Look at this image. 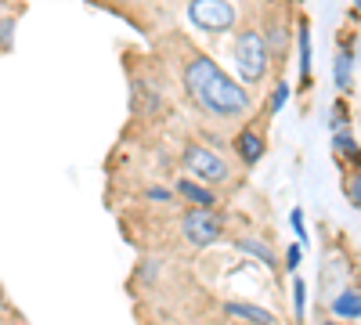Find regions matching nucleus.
Here are the masks:
<instances>
[{"instance_id": "nucleus-1", "label": "nucleus", "mask_w": 361, "mask_h": 325, "mask_svg": "<svg viewBox=\"0 0 361 325\" xmlns=\"http://www.w3.org/2000/svg\"><path fill=\"white\" fill-rule=\"evenodd\" d=\"M180 83H185L192 105L214 123H238L253 112V94L231 73H224L209 54L185 51V58H180Z\"/></svg>"}, {"instance_id": "nucleus-2", "label": "nucleus", "mask_w": 361, "mask_h": 325, "mask_svg": "<svg viewBox=\"0 0 361 325\" xmlns=\"http://www.w3.org/2000/svg\"><path fill=\"white\" fill-rule=\"evenodd\" d=\"M231 62H235V73H238V83L246 87H260L271 73V51L264 44V33L257 22H246L238 25L235 33V44H231Z\"/></svg>"}, {"instance_id": "nucleus-3", "label": "nucleus", "mask_w": 361, "mask_h": 325, "mask_svg": "<svg viewBox=\"0 0 361 325\" xmlns=\"http://www.w3.org/2000/svg\"><path fill=\"white\" fill-rule=\"evenodd\" d=\"M180 166L192 173V181L214 188V192L231 181V163L202 141H185V149H180Z\"/></svg>"}, {"instance_id": "nucleus-4", "label": "nucleus", "mask_w": 361, "mask_h": 325, "mask_svg": "<svg viewBox=\"0 0 361 325\" xmlns=\"http://www.w3.org/2000/svg\"><path fill=\"white\" fill-rule=\"evenodd\" d=\"M185 15L199 33H209V37H221L238 25V4H231V0H192Z\"/></svg>"}, {"instance_id": "nucleus-5", "label": "nucleus", "mask_w": 361, "mask_h": 325, "mask_svg": "<svg viewBox=\"0 0 361 325\" xmlns=\"http://www.w3.org/2000/svg\"><path fill=\"white\" fill-rule=\"evenodd\" d=\"M180 235H185V243L195 246V250H206V246H214L221 243V235H224V214L217 210H188L180 214Z\"/></svg>"}, {"instance_id": "nucleus-6", "label": "nucleus", "mask_w": 361, "mask_h": 325, "mask_svg": "<svg viewBox=\"0 0 361 325\" xmlns=\"http://www.w3.org/2000/svg\"><path fill=\"white\" fill-rule=\"evenodd\" d=\"M163 109H166L163 87H156L152 80H145V76H134L130 80V112L141 116V120H152V116H159Z\"/></svg>"}, {"instance_id": "nucleus-7", "label": "nucleus", "mask_w": 361, "mask_h": 325, "mask_svg": "<svg viewBox=\"0 0 361 325\" xmlns=\"http://www.w3.org/2000/svg\"><path fill=\"white\" fill-rule=\"evenodd\" d=\"M231 149H235V156H238V163H243L246 170L250 166H257L264 156H267V137H264V130L260 127H243L235 134V141H231Z\"/></svg>"}, {"instance_id": "nucleus-8", "label": "nucleus", "mask_w": 361, "mask_h": 325, "mask_svg": "<svg viewBox=\"0 0 361 325\" xmlns=\"http://www.w3.org/2000/svg\"><path fill=\"white\" fill-rule=\"evenodd\" d=\"M289 15L282 11V8H275V11H264V25H260V33H264V44H267V51L275 54V58H282L286 54V47H289Z\"/></svg>"}, {"instance_id": "nucleus-9", "label": "nucleus", "mask_w": 361, "mask_h": 325, "mask_svg": "<svg viewBox=\"0 0 361 325\" xmlns=\"http://www.w3.org/2000/svg\"><path fill=\"white\" fill-rule=\"evenodd\" d=\"M173 195L185 199L192 210H214V206H217V192L199 185V181H192V177H177V181H173Z\"/></svg>"}, {"instance_id": "nucleus-10", "label": "nucleus", "mask_w": 361, "mask_h": 325, "mask_svg": "<svg viewBox=\"0 0 361 325\" xmlns=\"http://www.w3.org/2000/svg\"><path fill=\"white\" fill-rule=\"evenodd\" d=\"M333 80H336V91L350 94L354 91V37L340 40V51L333 58Z\"/></svg>"}, {"instance_id": "nucleus-11", "label": "nucleus", "mask_w": 361, "mask_h": 325, "mask_svg": "<svg viewBox=\"0 0 361 325\" xmlns=\"http://www.w3.org/2000/svg\"><path fill=\"white\" fill-rule=\"evenodd\" d=\"M329 314H333L340 325L343 321H361V289H354V286L340 289L336 297L329 300Z\"/></svg>"}, {"instance_id": "nucleus-12", "label": "nucleus", "mask_w": 361, "mask_h": 325, "mask_svg": "<svg viewBox=\"0 0 361 325\" xmlns=\"http://www.w3.org/2000/svg\"><path fill=\"white\" fill-rule=\"evenodd\" d=\"M238 250H243L246 257H257L260 264H267L271 271H275V264H279V257H275V250H271V243L264 239V235H253V231H243V235H235L231 239Z\"/></svg>"}, {"instance_id": "nucleus-13", "label": "nucleus", "mask_w": 361, "mask_h": 325, "mask_svg": "<svg viewBox=\"0 0 361 325\" xmlns=\"http://www.w3.org/2000/svg\"><path fill=\"white\" fill-rule=\"evenodd\" d=\"M293 33H296V54H300V91H304V87L311 83V22L307 18H300L296 22V29H293Z\"/></svg>"}, {"instance_id": "nucleus-14", "label": "nucleus", "mask_w": 361, "mask_h": 325, "mask_svg": "<svg viewBox=\"0 0 361 325\" xmlns=\"http://www.w3.org/2000/svg\"><path fill=\"white\" fill-rule=\"evenodd\" d=\"M333 156L343 170H361V141L343 130V134H333Z\"/></svg>"}, {"instance_id": "nucleus-15", "label": "nucleus", "mask_w": 361, "mask_h": 325, "mask_svg": "<svg viewBox=\"0 0 361 325\" xmlns=\"http://www.w3.org/2000/svg\"><path fill=\"white\" fill-rule=\"evenodd\" d=\"M224 311H228L231 318H238V321H250V325H275V314H271L267 307H260V304L228 300V304H224Z\"/></svg>"}, {"instance_id": "nucleus-16", "label": "nucleus", "mask_w": 361, "mask_h": 325, "mask_svg": "<svg viewBox=\"0 0 361 325\" xmlns=\"http://www.w3.org/2000/svg\"><path fill=\"white\" fill-rule=\"evenodd\" d=\"M289 91H293V87H289L286 80H279V83H275V91L267 94V112H271V116H279V112L286 109V102H289Z\"/></svg>"}, {"instance_id": "nucleus-17", "label": "nucleus", "mask_w": 361, "mask_h": 325, "mask_svg": "<svg viewBox=\"0 0 361 325\" xmlns=\"http://www.w3.org/2000/svg\"><path fill=\"white\" fill-rule=\"evenodd\" d=\"M343 192L350 199V206L361 214V170H347V181H343Z\"/></svg>"}, {"instance_id": "nucleus-18", "label": "nucleus", "mask_w": 361, "mask_h": 325, "mask_svg": "<svg viewBox=\"0 0 361 325\" xmlns=\"http://www.w3.org/2000/svg\"><path fill=\"white\" fill-rule=\"evenodd\" d=\"M329 130H333V134L350 130V112H347V102H343V98L333 105V120H329Z\"/></svg>"}, {"instance_id": "nucleus-19", "label": "nucleus", "mask_w": 361, "mask_h": 325, "mask_svg": "<svg viewBox=\"0 0 361 325\" xmlns=\"http://www.w3.org/2000/svg\"><path fill=\"white\" fill-rule=\"evenodd\" d=\"M293 311H296V318H304V311H307V282L300 275H293Z\"/></svg>"}, {"instance_id": "nucleus-20", "label": "nucleus", "mask_w": 361, "mask_h": 325, "mask_svg": "<svg viewBox=\"0 0 361 325\" xmlns=\"http://www.w3.org/2000/svg\"><path fill=\"white\" fill-rule=\"evenodd\" d=\"M289 224H293V231H296V243L307 246V224H304V210H300V206L289 214Z\"/></svg>"}, {"instance_id": "nucleus-21", "label": "nucleus", "mask_w": 361, "mask_h": 325, "mask_svg": "<svg viewBox=\"0 0 361 325\" xmlns=\"http://www.w3.org/2000/svg\"><path fill=\"white\" fill-rule=\"evenodd\" d=\"M145 199H148V202H173L177 195H173V188H163V185H148V188H145Z\"/></svg>"}, {"instance_id": "nucleus-22", "label": "nucleus", "mask_w": 361, "mask_h": 325, "mask_svg": "<svg viewBox=\"0 0 361 325\" xmlns=\"http://www.w3.org/2000/svg\"><path fill=\"white\" fill-rule=\"evenodd\" d=\"M300 260H304V246H300V243H293L289 250H286V268L296 275V268H300Z\"/></svg>"}, {"instance_id": "nucleus-23", "label": "nucleus", "mask_w": 361, "mask_h": 325, "mask_svg": "<svg viewBox=\"0 0 361 325\" xmlns=\"http://www.w3.org/2000/svg\"><path fill=\"white\" fill-rule=\"evenodd\" d=\"M11 33H15V18H4L0 22V51L11 47Z\"/></svg>"}, {"instance_id": "nucleus-24", "label": "nucleus", "mask_w": 361, "mask_h": 325, "mask_svg": "<svg viewBox=\"0 0 361 325\" xmlns=\"http://www.w3.org/2000/svg\"><path fill=\"white\" fill-rule=\"evenodd\" d=\"M4 314H11V304H8L4 293H0V318H4Z\"/></svg>"}, {"instance_id": "nucleus-25", "label": "nucleus", "mask_w": 361, "mask_h": 325, "mask_svg": "<svg viewBox=\"0 0 361 325\" xmlns=\"http://www.w3.org/2000/svg\"><path fill=\"white\" fill-rule=\"evenodd\" d=\"M322 325H340V321H333V318H329V321H322Z\"/></svg>"}]
</instances>
